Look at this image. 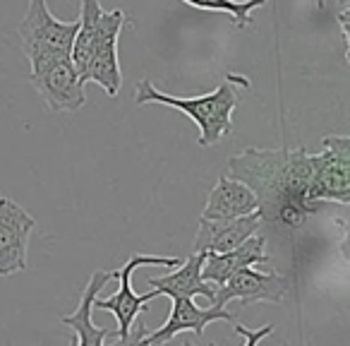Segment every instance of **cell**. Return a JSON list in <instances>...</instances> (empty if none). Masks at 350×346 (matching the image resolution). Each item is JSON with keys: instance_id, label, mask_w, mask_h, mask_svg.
<instances>
[{"instance_id": "obj_16", "label": "cell", "mask_w": 350, "mask_h": 346, "mask_svg": "<svg viewBox=\"0 0 350 346\" xmlns=\"http://www.w3.org/2000/svg\"><path fill=\"white\" fill-rule=\"evenodd\" d=\"M185 5L206 12H224L233 20V27L245 29L252 22V12L267 5L269 0H183Z\"/></svg>"}, {"instance_id": "obj_7", "label": "cell", "mask_w": 350, "mask_h": 346, "mask_svg": "<svg viewBox=\"0 0 350 346\" xmlns=\"http://www.w3.org/2000/svg\"><path fill=\"white\" fill-rule=\"evenodd\" d=\"M314 195L319 202H350V137L329 135L314 154Z\"/></svg>"}, {"instance_id": "obj_12", "label": "cell", "mask_w": 350, "mask_h": 346, "mask_svg": "<svg viewBox=\"0 0 350 346\" xmlns=\"http://www.w3.org/2000/svg\"><path fill=\"white\" fill-rule=\"evenodd\" d=\"M264 248H267V238L257 231V234H252L247 240L235 245L233 250L209 253L204 258V264H202V279L214 284V286H219V284H224L228 277H233L238 269L269 262V255Z\"/></svg>"}, {"instance_id": "obj_2", "label": "cell", "mask_w": 350, "mask_h": 346, "mask_svg": "<svg viewBox=\"0 0 350 346\" xmlns=\"http://www.w3.org/2000/svg\"><path fill=\"white\" fill-rule=\"evenodd\" d=\"M235 84L250 89L247 77L243 75H226V79L209 94L202 97H170L165 92L151 84V79H142L135 87V101L137 106H146V103H161V106H170L183 111L192 123L200 127V147H211L216 142L226 140L233 132V111L238 108L240 97L235 92Z\"/></svg>"}, {"instance_id": "obj_4", "label": "cell", "mask_w": 350, "mask_h": 346, "mask_svg": "<svg viewBox=\"0 0 350 346\" xmlns=\"http://www.w3.org/2000/svg\"><path fill=\"white\" fill-rule=\"evenodd\" d=\"M183 260L180 258H161V255H139L135 253L127 264H122L120 269H113L116 279L120 282V288L113 293L111 298H94V310H108L116 315L118 320V341L127 344L130 341V330L135 325L137 315L142 310H146V303L151 298H159V291H149L144 296H137L135 288H132V274L137 272L139 267H165V269H173L178 267Z\"/></svg>"}, {"instance_id": "obj_3", "label": "cell", "mask_w": 350, "mask_h": 346, "mask_svg": "<svg viewBox=\"0 0 350 346\" xmlns=\"http://www.w3.org/2000/svg\"><path fill=\"white\" fill-rule=\"evenodd\" d=\"M29 79L55 113H75L87 103L84 82L79 79L68 51H53L29 58Z\"/></svg>"}, {"instance_id": "obj_5", "label": "cell", "mask_w": 350, "mask_h": 346, "mask_svg": "<svg viewBox=\"0 0 350 346\" xmlns=\"http://www.w3.org/2000/svg\"><path fill=\"white\" fill-rule=\"evenodd\" d=\"M77 29L79 20L60 22L51 15L46 0H29V8L17 27V34L22 41V51L29 60L34 55L53 53V51H68L70 53Z\"/></svg>"}, {"instance_id": "obj_10", "label": "cell", "mask_w": 350, "mask_h": 346, "mask_svg": "<svg viewBox=\"0 0 350 346\" xmlns=\"http://www.w3.org/2000/svg\"><path fill=\"white\" fill-rule=\"evenodd\" d=\"M173 301V308H170V315L165 320L163 327H159L156 332L146 336H139V344L151 346V344H168L175 334H180V332H195L197 336L204 334L206 325L216 320H228L233 322L235 317L230 315L226 308H200L192 298H170Z\"/></svg>"}, {"instance_id": "obj_15", "label": "cell", "mask_w": 350, "mask_h": 346, "mask_svg": "<svg viewBox=\"0 0 350 346\" xmlns=\"http://www.w3.org/2000/svg\"><path fill=\"white\" fill-rule=\"evenodd\" d=\"M259 202L252 188L245 186L243 181L230 176H221L214 190L209 193V200L202 212L204 219H235V217L257 212Z\"/></svg>"}, {"instance_id": "obj_17", "label": "cell", "mask_w": 350, "mask_h": 346, "mask_svg": "<svg viewBox=\"0 0 350 346\" xmlns=\"http://www.w3.org/2000/svg\"><path fill=\"white\" fill-rule=\"evenodd\" d=\"M233 330L238 332V334H243V336H245V344H247V346H254V344H259V341H262L267 334H271V332H273V325H264L262 330L252 332V330H247L245 325H240L238 320H233Z\"/></svg>"}, {"instance_id": "obj_8", "label": "cell", "mask_w": 350, "mask_h": 346, "mask_svg": "<svg viewBox=\"0 0 350 346\" xmlns=\"http://www.w3.org/2000/svg\"><path fill=\"white\" fill-rule=\"evenodd\" d=\"M36 219L15 200L0 195V277L27 272V250Z\"/></svg>"}, {"instance_id": "obj_18", "label": "cell", "mask_w": 350, "mask_h": 346, "mask_svg": "<svg viewBox=\"0 0 350 346\" xmlns=\"http://www.w3.org/2000/svg\"><path fill=\"white\" fill-rule=\"evenodd\" d=\"M338 5V25L343 32V44H345V53H348V44H350V34H348V20H350V0H336Z\"/></svg>"}, {"instance_id": "obj_14", "label": "cell", "mask_w": 350, "mask_h": 346, "mask_svg": "<svg viewBox=\"0 0 350 346\" xmlns=\"http://www.w3.org/2000/svg\"><path fill=\"white\" fill-rule=\"evenodd\" d=\"M206 253H192L185 262L173 267L170 274L163 277H149L146 284L159 291V296L168 298H214V284L202 279V264H204Z\"/></svg>"}, {"instance_id": "obj_13", "label": "cell", "mask_w": 350, "mask_h": 346, "mask_svg": "<svg viewBox=\"0 0 350 346\" xmlns=\"http://www.w3.org/2000/svg\"><path fill=\"white\" fill-rule=\"evenodd\" d=\"M111 279H116L113 269H98V272H94L92 279L87 282V286L82 288L77 310H75L72 315L60 317V322H63V325H68L70 330H75V334H77L75 344H79V346H103V344H106L111 330L94 325L92 312H94V298L98 296V291H101V288L106 286Z\"/></svg>"}, {"instance_id": "obj_11", "label": "cell", "mask_w": 350, "mask_h": 346, "mask_svg": "<svg viewBox=\"0 0 350 346\" xmlns=\"http://www.w3.org/2000/svg\"><path fill=\"white\" fill-rule=\"evenodd\" d=\"M262 214L250 212V214L235 217V219H200L197 238L192 245V253H226L247 240L252 234H257L262 226Z\"/></svg>"}, {"instance_id": "obj_1", "label": "cell", "mask_w": 350, "mask_h": 346, "mask_svg": "<svg viewBox=\"0 0 350 346\" xmlns=\"http://www.w3.org/2000/svg\"><path fill=\"white\" fill-rule=\"evenodd\" d=\"M228 176L252 188L262 219L300 226L312 207L297 195L288 169V149H250L228 161Z\"/></svg>"}, {"instance_id": "obj_6", "label": "cell", "mask_w": 350, "mask_h": 346, "mask_svg": "<svg viewBox=\"0 0 350 346\" xmlns=\"http://www.w3.org/2000/svg\"><path fill=\"white\" fill-rule=\"evenodd\" d=\"M125 12L122 10H103L101 27H98L96 41H94L89 68L84 75V82H96L108 97H118L122 84L120 55H118V39L125 27Z\"/></svg>"}, {"instance_id": "obj_9", "label": "cell", "mask_w": 350, "mask_h": 346, "mask_svg": "<svg viewBox=\"0 0 350 346\" xmlns=\"http://www.w3.org/2000/svg\"><path fill=\"white\" fill-rule=\"evenodd\" d=\"M288 293V279L276 272H257L254 267H243L228 277L224 284L214 286L211 303L226 308L230 301L238 298L243 306L250 303H281Z\"/></svg>"}]
</instances>
